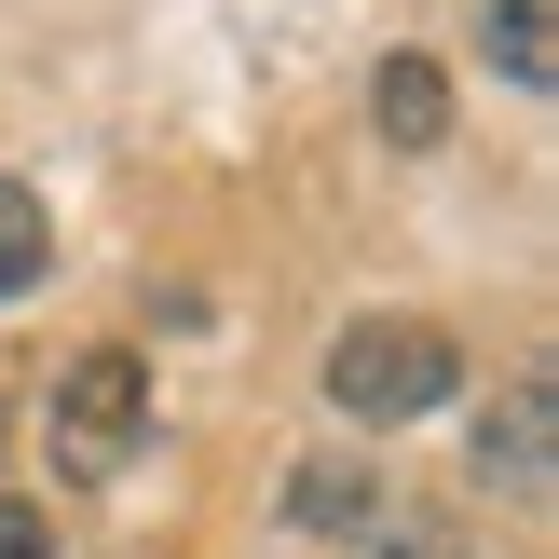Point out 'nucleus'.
Returning a JSON list of instances; mask_svg holds the SVG:
<instances>
[{
    "label": "nucleus",
    "instance_id": "nucleus-1",
    "mask_svg": "<svg viewBox=\"0 0 559 559\" xmlns=\"http://www.w3.org/2000/svg\"><path fill=\"white\" fill-rule=\"evenodd\" d=\"M451 396H464V342H451V328H424V314H369V328L328 342V409L369 424V437L424 424V409H451Z\"/></svg>",
    "mask_w": 559,
    "mask_h": 559
},
{
    "label": "nucleus",
    "instance_id": "nucleus-4",
    "mask_svg": "<svg viewBox=\"0 0 559 559\" xmlns=\"http://www.w3.org/2000/svg\"><path fill=\"white\" fill-rule=\"evenodd\" d=\"M478 55H491V82H519V96H559V0H491Z\"/></svg>",
    "mask_w": 559,
    "mask_h": 559
},
{
    "label": "nucleus",
    "instance_id": "nucleus-9",
    "mask_svg": "<svg viewBox=\"0 0 559 559\" xmlns=\"http://www.w3.org/2000/svg\"><path fill=\"white\" fill-rule=\"evenodd\" d=\"M0 559H55V519L14 506V491H0Z\"/></svg>",
    "mask_w": 559,
    "mask_h": 559
},
{
    "label": "nucleus",
    "instance_id": "nucleus-8",
    "mask_svg": "<svg viewBox=\"0 0 559 559\" xmlns=\"http://www.w3.org/2000/svg\"><path fill=\"white\" fill-rule=\"evenodd\" d=\"M369 559H451V533H437L424 506H382V533H355Z\"/></svg>",
    "mask_w": 559,
    "mask_h": 559
},
{
    "label": "nucleus",
    "instance_id": "nucleus-5",
    "mask_svg": "<svg viewBox=\"0 0 559 559\" xmlns=\"http://www.w3.org/2000/svg\"><path fill=\"white\" fill-rule=\"evenodd\" d=\"M369 123L396 136V151H437V136H451V69H437V55H382Z\"/></svg>",
    "mask_w": 559,
    "mask_h": 559
},
{
    "label": "nucleus",
    "instance_id": "nucleus-2",
    "mask_svg": "<svg viewBox=\"0 0 559 559\" xmlns=\"http://www.w3.org/2000/svg\"><path fill=\"white\" fill-rule=\"evenodd\" d=\"M136 437H151V369H136V355H82V369L55 382V409H41V451H55V478H69V491L123 478Z\"/></svg>",
    "mask_w": 559,
    "mask_h": 559
},
{
    "label": "nucleus",
    "instance_id": "nucleus-7",
    "mask_svg": "<svg viewBox=\"0 0 559 559\" xmlns=\"http://www.w3.org/2000/svg\"><path fill=\"white\" fill-rule=\"evenodd\" d=\"M41 260H55L41 191H27V178H0V300H27V287H41Z\"/></svg>",
    "mask_w": 559,
    "mask_h": 559
},
{
    "label": "nucleus",
    "instance_id": "nucleus-3",
    "mask_svg": "<svg viewBox=\"0 0 559 559\" xmlns=\"http://www.w3.org/2000/svg\"><path fill=\"white\" fill-rule=\"evenodd\" d=\"M546 451H559V396L546 382H519V396L478 409V478L491 491H546Z\"/></svg>",
    "mask_w": 559,
    "mask_h": 559
},
{
    "label": "nucleus",
    "instance_id": "nucleus-6",
    "mask_svg": "<svg viewBox=\"0 0 559 559\" xmlns=\"http://www.w3.org/2000/svg\"><path fill=\"white\" fill-rule=\"evenodd\" d=\"M287 506H300V533H314V546H355V533L382 519V478H369V464H300Z\"/></svg>",
    "mask_w": 559,
    "mask_h": 559
}]
</instances>
